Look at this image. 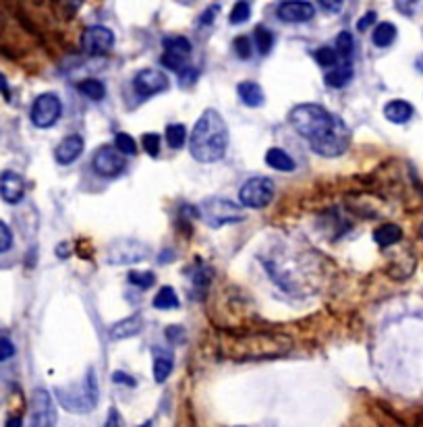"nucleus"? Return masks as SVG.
<instances>
[{"label":"nucleus","instance_id":"nucleus-16","mask_svg":"<svg viewBox=\"0 0 423 427\" xmlns=\"http://www.w3.org/2000/svg\"><path fill=\"white\" fill-rule=\"evenodd\" d=\"M173 366H175L173 353L166 351V349H158V347H156V349H154V379H156L158 384L166 382L169 375H171V371H173Z\"/></svg>","mask_w":423,"mask_h":427},{"label":"nucleus","instance_id":"nucleus-37","mask_svg":"<svg viewBox=\"0 0 423 427\" xmlns=\"http://www.w3.org/2000/svg\"><path fill=\"white\" fill-rule=\"evenodd\" d=\"M179 79H181V85H191L197 81V71L195 68H182L179 73Z\"/></svg>","mask_w":423,"mask_h":427},{"label":"nucleus","instance_id":"nucleus-38","mask_svg":"<svg viewBox=\"0 0 423 427\" xmlns=\"http://www.w3.org/2000/svg\"><path fill=\"white\" fill-rule=\"evenodd\" d=\"M373 21H375V13H373V10H367L361 19L357 21V29H359V31H365V29H367V27H369Z\"/></svg>","mask_w":423,"mask_h":427},{"label":"nucleus","instance_id":"nucleus-33","mask_svg":"<svg viewBox=\"0 0 423 427\" xmlns=\"http://www.w3.org/2000/svg\"><path fill=\"white\" fill-rule=\"evenodd\" d=\"M143 150L152 156V158H158V154H160V135L158 133H145L143 135Z\"/></svg>","mask_w":423,"mask_h":427},{"label":"nucleus","instance_id":"nucleus-26","mask_svg":"<svg viewBox=\"0 0 423 427\" xmlns=\"http://www.w3.org/2000/svg\"><path fill=\"white\" fill-rule=\"evenodd\" d=\"M154 307L156 309H177L179 307V297L171 287H162L158 295L154 297Z\"/></svg>","mask_w":423,"mask_h":427},{"label":"nucleus","instance_id":"nucleus-9","mask_svg":"<svg viewBox=\"0 0 423 427\" xmlns=\"http://www.w3.org/2000/svg\"><path fill=\"white\" fill-rule=\"evenodd\" d=\"M31 427H57V413L46 390L38 388L31 400Z\"/></svg>","mask_w":423,"mask_h":427},{"label":"nucleus","instance_id":"nucleus-46","mask_svg":"<svg viewBox=\"0 0 423 427\" xmlns=\"http://www.w3.org/2000/svg\"><path fill=\"white\" fill-rule=\"evenodd\" d=\"M139 427H152V424H150V421H145L143 426H139Z\"/></svg>","mask_w":423,"mask_h":427},{"label":"nucleus","instance_id":"nucleus-19","mask_svg":"<svg viewBox=\"0 0 423 427\" xmlns=\"http://www.w3.org/2000/svg\"><path fill=\"white\" fill-rule=\"evenodd\" d=\"M237 92H239L243 104H247L249 108H257L264 104V92L255 81H243V83H239Z\"/></svg>","mask_w":423,"mask_h":427},{"label":"nucleus","instance_id":"nucleus-44","mask_svg":"<svg viewBox=\"0 0 423 427\" xmlns=\"http://www.w3.org/2000/svg\"><path fill=\"white\" fill-rule=\"evenodd\" d=\"M4 427H23V421H21V417H10Z\"/></svg>","mask_w":423,"mask_h":427},{"label":"nucleus","instance_id":"nucleus-17","mask_svg":"<svg viewBox=\"0 0 423 427\" xmlns=\"http://www.w3.org/2000/svg\"><path fill=\"white\" fill-rule=\"evenodd\" d=\"M384 117L394 124H405L413 117V106L405 100H392L384 106Z\"/></svg>","mask_w":423,"mask_h":427},{"label":"nucleus","instance_id":"nucleus-11","mask_svg":"<svg viewBox=\"0 0 423 427\" xmlns=\"http://www.w3.org/2000/svg\"><path fill=\"white\" fill-rule=\"evenodd\" d=\"M148 255H150V249L139 241H119L108 249V263H115V266L135 263Z\"/></svg>","mask_w":423,"mask_h":427},{"label":"nucleus","instance_id":"nucleus-42","mask_svg":"<svg viewBox=\"0 0 423 427\" xmlns=\"http://www.w3.org/2000/svg\"><path fill=\"white\" fill-rule=\"evenodd\" d=\"M182 328H177V326H173V328H169L166 330V338L169 340H173V342H182Z\"/></svg>","mask_w":423,"mask_h":427},{"label":"nucleus","instance_id":"nucleus-36","mask_svg":"<svg viewBox=\"0 0 423 427\" xmlns=\"http://www.w3.org/2000/svg\"><path fill=\"white\" fill-rule=\"evenodd\" d=\"M15 355V345L8 338H0V363Z\"/></svg>","mask_w":423,"mask_h":427},{"label":"nucleus","instance_id":"nucleus-30","mask_svg":"<svg viewBox=\"0 0 423 427\" xmlns=\"http://www.w3.org/2000/svg\"><path fill=\"white\" fill-rule=\"evenodd\" d=\"M156 282V276L152 272H129V284L137 287V289H150L154 287Z\"/></svg>","mask_w":423,"mask_h":427},{"label":"nucleus","instance_id":"nucleus-25","mask_svg":"<svg viewBox=\"0 0 423 427\" xmlns=\"http://www.w3.org/2000/svg\"><path fill=\"white\" fill-rule=\"evenodd\" d=\"M164 137H166V141H169V145L173 150H181L182 145H185V141H187V129H185V124L173 122V124L166 126Z\"/></svg>","mask_w":423,"mask_h":427},{"label":"nucleus","instance_id":"nucleus-20","mask_svg":"<svg viewBox=\"0 0 423 427\" xmlns=\"http://www.w3.org/2000/svg\"><path fill=\"white\" fill-rule=\"evenodd\" d=\"M403 237V231L399 224H382L380 229H375L373 233V241L380 245V247H390L396 241H401Z\"/></svg>","mask_w":423,"mask_h":427},{"label":"nucleus","instance_id":"nucleus-15","mask_svg":"<svg viewBox=\"0 0 423 427\" xmlns=\"http://www.w3.org/2000/svg\"><path fill=\"white\" fill-rule=\"evenodd\" d=\"M143 328V319L141 315H131V317H124L121 321H117L113 328H110V338L113 340H127L131 336H137Z\"/></svg>","mask_w":423,"mask_h":427},{"label":"nucleus","instance_id":"nucleus-5","mask_svg":"<svg viewBox=\"0 0 423 427\" xmlns=\"http://www.w3.org/2000/svg\"><path fill=\"white\" fill-rule=\"evenodd\" d=\"M62 102L57 94H42L31 104V122L38 129H50L55 122L61 119Z\"/></svg>","mask_w":423,"mask_h":427},{"label":"nucleus","instance_id":"nucleus-8","mask_svg":"<svg viewBox=\"0 0 423 427\" xmlns=\"http://www.w3.org/2000/svg\"><path fill=\"white\" fill-rule=\"evenodd\" d=\"M127 168V158L113 145H102L94 154V171L100 177H119L122 171Z\"/></svg>","mask_w":423,"mask_h":427},{"label":"nucleus","instance_id":"nucleus-14","mask_svg":"<svg viewBox=\"0 0 423 427\" xmlns=\"http://www.w3.org/2000/svg\"><path fill=\"white\" fill-rule=\"evenodd\" d=\"M83 147H85V141H83L81 135H69V137H64L61 143L57 145L55 158H57L59 164L69 166V164H73L83 154Z\"/></svg>","mask_w":423,"mask_h":427},{"label":"nucleus","instance_id":"nucleus-1","mask_svg":"<svg viewBox=\"0 0 423 427\" xmlns=\"http://www.w3.org/2000/svg\"><path fill=\"white\" fill-rule=\"evenodd\" d=\"M289 121L303 135L311 150L320 156L334 158L347 152L351 133L338 117L330 115L320 104H299L291 110Z\"/></svg>","mask_w":423,"mask_h":427},{"label":"nucleus","instance_id":"nucleus-7","mask_svg":"<svg viewBox=\"0 0 423 427\" xmlns=\"http://www.w3.org/2000/svg\"><path fill=\"white\" fill-rule=\"evenodd\" d=\"M203 216L210 222V226H222V224H231V222L241 220L239 208L233 201H227L220 197H212V199L203 201Z\"/></svg>","mask_w":423,"mask_h":427},{"label":"nucleus","instance_id":"nucleus-22","mask_svg":"<svg viewBox=\"0 0 423 427\" xmlns=\"http://www.w3.org/2000/svg\"><path fill=\"white\" fill-rule=\"evenodd\" d=\"M77 89H79L83 96H87L89 100H96V102H100V100L106 96V87H104V83H102L100 79H94V77L79 81V83H77Z\"/></svg>","mask_w":423,"mask_h":427},{"label":"nucleus","instance_id":"nucleus-4","mask_svg":"<svg viewBox=\"0 0 423 427\" xmlns=\"http://www.w3.org/2000/svg\"><path fill=\"white\" fill-rule=\"evenodd\" d=\"M274 191L276 187L270 179L266 177H253L249 181H245L241 184V191H239V199L245 208H251V210H261L266 208L272 199H274Z\"/></svg>","mask_w":423,"mask_h":427},{"label":"nucleus","instance_id":"nucleus-32","mask_svg":"<svg viewBox=\"0 0 423 427\" xmlns=\"http://www.w3.org/2000/svg\"><path fill=\"white\" fill-rule=\"evenodd\" d=\"M249 17H251V4L249 2H237L235 8L231 10V23L233 25L249 21Z\"/></svg>","mask_w":423,"mask_h":427},{"label":"nucleus","instance_id":"nucleus-43","mask_svg":"<svg viewBox=\"0 0 423 427\" xmlns=\"http://www.w3.org/2000/svg\"><path fill=\"white\" fill-rule=\"evenodd\" d=\"M0 94L4 96V98H8L10 94H8V83H6V79H4V75L0 73Z\"/></svg>","mask_w":423,"mask_h":427},{"label":"nucleus","instance_id":"nucleus-2","mask_svg":"<svg viewBox=\"0 0 423 427\" xmlns=\"http://www.w3.org/2000/svg\"><path fill=\"white\" fill-rule=\"evenodd\" d=\"M229 147V129L218 110L208 108L191 131L189 150L197 162L210 164L224 158Z\"/></svg>","mask_w":423,"mask_h":427},{"label":"nucleus","instance_id":"nucleus-21","mask_svg":"<svg viewBox=\"0 0 423 427\" xmlns=\"http://www.w3.org/2000/svg\"><path fill=\"white\" fill-rule=\"evenodd\" d=\"M164 52L173 55V57H181L187 59L191 55V42L182 36H173V38H164Z\"/></svg>","mask_w":423,"mask_h":427},{"label":"nucleus","instance_id":"nucleus-29","mask_svg":"<svg viewBox=\"0 0 423 427\" xmlns=\"http://www.w3.org/2000/svg\"><path fill=\"white\" fill-rule=\"evenodd\" d=\"M115 147L121 152L122 156H135L137 154V143H135V139L129 133H117Z\"/></svg>","mask_w":423,"mask_h":427},{"label":"nucleus","instance_id":"nucleus-34","mask_svg":"<svg viewBox=\"0 0 423 427\" xmlns=\"http://www.w3.org/2000/svg\"><path fill=\"white\" fill-rule=\"evenodd\" d=\"M13 247V233L8 229V224H4L0 220V253H6Z\"/></svg>","mask_w":423,"mask_h":427},{"label":"nucleus","instance_id":"nucleus-41","mask_svg":"<svg viewBox=\"0 0 423 427\" xmlns=\"http://www.w3.org/2000/svg\"><path fill=\"white\" fill-rule=\"evenodd\" d=\"M121 415H119V411L117 409H110V413H108V419H106V424H104V427H121Z\"/></svg>","mask_w":423,"mask_h":427},{"label":"nucleus","instance_id":"nucleus-12","mask_svg":"<svg viewBox=\"0 0 423 427\" xmlns=\"http://www.w3.org/2000/svg\"><path fill=\"white\" fill-rule=\"evenodd\" d=\"M315 15V8L311 2H301V0H289L280 2L276 8V17L285 23H307Z\"/></svg>","mask_w":423,"mask_h":427},{"label":"nucleus","instance_id":"nucleus-24","mask_svg":"<svg viewBox=\"0 0 423 427\" xmlns=\"http://www.w3.org/2000/svg\"><path fill=\"white\" fill-rule=\"evenodd\" d=\"M394 40H396V27H394L392 23L384 21V23H380V25L375 27V31H373V44H375L378 48H386V46H390Z\"/></svg>","mask_w":423,"mask_h":427},{"label":"nucleus","instance_id":"nucleus-28","mask_svg":"<svg viewBox=\"0 0 423 427\" xmlns=\"http://www.w3.org/2000/svg\"><path fill=\"white\" fill-rule=\"evenodd\" d=\"M353 48H355L353 36H351L349 31H340L338 38H336V55H338L340 59H351Z\"/></svg>","mask_w":423,"mask_h":427},{"label":"nucleus","instance_id":"nucleus-31","mask_svg":"<svg viewBox=\"0 0 423 427\" xmlns=\"http://www.w3.org/2000/svg\"><path fill=\"white\" fill-rule=\"evenodd\" d=\"M313 59L317 61V64L322 66H334L338 62V55L334 48H328V46H322L313 52Z\"/></svg>","mask_w":423,"mask_h":427},{"label":"nucleus","instance_id":"nucleus-40","mask_svg":"<svg viewBox=\"0 0 423 427\" xmlns=\"http://www.w3.org/2000/svg\"><path fill=\"white\" fill-rule=\"evenodd\" d=\"M113 382H117V384H124V386H135V379H133L131 375L122 373V371H115Z\"/></svg>","mask_w":423,"mask_h":427},{"label":"nucleus","instance_id":"nucleus-45","mask_svg":"<svg viewBox=\"0 0 423 427\" xmlns=\"http://www.w3.org/2000/svg\"><path fill=\"white\" fill-rule=\"evenodd\" d=\"M415 66H417V71H420V73H423V55L420 57V59H417V61H415Z\"/></svg>","mask_w":423,"mask_h":427},{"label":"nucleus","instance_id":"nucleus-6","mask_svg":"<svg viewBox=\"0 0 423 427\" xmlns=\"http://www.w3.org/2000/svg\"><path fill=\"white\" fill-rule=\"evenodd\" d=\"M113 46H115V34H113V29H108L104 25H92L81 36V48L89 57L106 55Z\"/></svg>","mask_w":423,"mask_h":427},{"label":"nucleus","instance_id":"nucleus-27","mask_svg":"<svg viewBox=\"0 0 423 427\" xmlns=\"http://www.w3.org/2000/svg\"><path fill=\"white\" fill-rule=\"evenodd\" d=\"M255 40H257V50L261 55H268L272 50V46H274V34L268 27H264V25H259L255 29Z\"/></svg>","mask_w":423,"mask_h":427},{"label":"nucleus","instance_id":"nucleus-35","mask_svg":"<svg viewBox=\"0 0 423 427\" xmlns=\"http://www.w3.org/2000/svg\"><path fill=\"white\" fill-rule=\"evenodd\" d=\"M235 50H237V55L241 57V59H249L251 57V42H249V38H245V36H239L237 40H235Z\"/></svg>","mask_w":423,"mask_h":427},{"label":"nucleus","instance_id":"nucleus-13","mask_svg":"<svg viewBox=\"0 0 423 427\" xmlns=\"http://www.w3.org/2000/svg\"><path fill=\"white\" fill-rule=\"evenodd\" d=\"M25 195V181L21 175L13 171H4L0 175V197L6 203H19Z\"/></svg>","mask_w":423,"mask_h":427},{"label":"nucleus","instance_id":"nucleus-39","mask_svg":"<svg viewBox=\"0 0 423 427\" xmlns=\"http://www.w3.org/2000/svg\"><path fill=\"white\" fill-rule=\"evenodd\" d=\"M216 13H218V4H214V6H210L203 15H201V25H210L212 21H214V17H216Z\"/></svg>","mask_w":423,"mask_h":427},{"label":"nucleus","instance_id":"nucleus-18","mask_svg":"<svg viewBox=\"0 0 423 427\" xmlns=\"http://www.w3.org/2000/svg\"><path fill=\"white\" fill-rule=\"evenodd\" d=\"M266 164L278 173H293L295 171V160L282 147H270L266 152Z\"/></svg>","mask_w":423,"mask_h":427},{"label":"nucleus","instance_id":"nucleus-23","mask_svg":"<svg viewBox=\"0 0 423 427\" xmlns=\"http://www.w3.org/2000/svg\"><path fill=\"white\" fill-rule=\"evenodd\" d=\"M351 79H353V66L347 62V64H343V66L330 71L324 81H326V85H330V87H345Z\"/></svg>","mask_w":423,"mask_h":427},{"label":"nucleus","instance_id":"nucleus-3","mask_svg":"<svg viewBox=\"0 0 423 427\" xmlns=\"http://www.w3.org/2000/svg\"><path fill=\"white\" fill-rule=\"evenodd\" d=\"M57 398L62 409L71 413H89L98 403V382L94 369H87L83 379L57 388Z\"/></svg>","mask_w":423,"mask_h":427},{"label":"nucleus","instance_id":"nucleus-10","mask_svg":"<svg viewBox=\"0 0 423 427\" xmlns=\"http://www.w3.org/2000/svg\"><path fill=\"white\" fill-rule=\"evenodd\" d=\"M133 87L141 98H150L154 94L166 92L169 89V77L156 68H143L135 75Z\"/></svg>","mask_w":423,"mask_h":427}]
</instances>
